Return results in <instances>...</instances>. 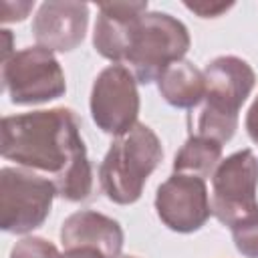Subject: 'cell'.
Returning a JSON list of instances; mask_svg holds the SVG:
<instances>
[{
  "label": "cell",
  "instance_id": "cell-7",
  "mask_svg": "<svg viewBox=\"0 0 258 258\" xmlns=\"http://www.w3.org/2000/svg\"><path fill=\"white\" fill-rule=\"evenodd\" d=\"M258 157L242 149L220 161L212 175V214L226 226H234L258 214Z\"/></svg>",
  "mask_w": 258,
  "mask_h": 258
},
{
  "label": "cell",
  "instance_id": "cell-8",
  "mask_svg": "<svg viewBox=\"0 0 258 258\" xmlns=\"http://www.w3.org/2000/svg\"><path fill=\"white\" fill-rule=\"evenodd\" d=\"M91 115L103 133L117 137L137 125V79L125 64H111L97 75L91 89Z\"/></svg>",
  "mask_w": 258,
  "mask_h": 258
},
{
  "label": "cell",
  "instance_id": "cell-17",
  "mask_svg": "<svg viewBox=\"0 0 258 258\" xmlns=\"http://www.w3.org/2000/svg\"><path fill=\"white\" fill-rule=\"evenodd\" d=\"M34 2H2V22L24 20L26 14L32 10Z\"/></svg>",
  "mask_w": 258,
  "mask_h": 258
},
{
  "label": "cell",
  "instance_id": "cell-21",
  "mask_svg": "<svg viewBox=\"0 0 258 258\" xmlns=\"http://www.w3.org/2000/svg\"><path fill=\"white\" fill-rule=\"evenodd\" d=\"M119 258H137V256H119Z\"/></svg>",
  "mask_w": 258,
  "mask_h": 258
},
{
  "label": "cell",
  "instance_id": "cell-10",
  "mask_svg": "<svg viewBox=\"0 0 258 258\" xmlns=\"http://www.w3.org/2000/svg\"><path fill=\"white\" fill-rule=\"evenodd\" d=\"M89 6L85 2H42L32 20L38 46L56 52L75 50L87 32Z\"/></svg>",
  "mask_w": 258,
  "mask_h": 258
},
{
  "label": "cell",
  "instance_id": "cell-11",
  "mask_svg": "<svg viewBox=\"0 0 258 258\" xmlns=\"http://www.w3.org/2000/svg\"><path fill=\"white\" fill-rule=\"evenodd\" d=\"M143 14H147V2L101 4L93 32L95 50L115 64L125 62Z\"/></svg>",
  "mask_w": 258,
  "mask_h": 258
},
{
  "label": "cell",
  "instance_id": "cell-9",
  "mask_svg": "<svg viewBox=\"0 0 258 258\" xmlns=\"http://www.w3.org/2000/svg\"><path fill=\"white\" fill-rule=\"evenodd\" d=\"M155 212L173 232L189 234L200 230L212 216L206 179L191 173L169 175L157 187Z\"/></svg>",
  "mask_w": 258,
  "mask_h": 258
},
{
  "label": "cell",
  "instance_id": "cell-16",
  "mask_svg": "<svg viewBox=\"0 0 258 258\" xmlns=\"http://www.w3.org/2000/svg\"><path fill=\"white\" fill-rule=\"evenodd\" d=\"M10 258H60V254L52 242L40 236H28L12 246Z\"/></svg>",
  "mask_w": 258,
  "mask_h": 258
},
{
  "label": "cell",
  "instance_id": "cell-6",
  "mask_svg": "<svg viewBox=\"0 0 258 258\" xmlns=\"http://www.w3.org/2000/svg\"><path fill=\"white\" fill-rule=\"evenodd\" d=\"M2 83L14 105L48 103L67 91L60 62L42 46H26L2 60Z\"/></svg>",
  "mask_w": 258,
  "mask_h": 258
},
{
  "label": "cell",
  "instance_id": "cell-18",
  "mask_svg": "<svg viewBox=\"0 0 258 258\" xmlns=\"http://www.w3.org/2000/svg\"><path fill=\"white\" fill-rule=\"evenodd\" d=\"M234 4H191V2H185V8L200 14L202 18H216L220 16L222 12L230 10Z\"/></svg>",
  "mask_w": 258,
  "mask_h": 258
},
{
  "label": "cell",
  "instance_id": "cell-12",
  "mask_svg": "<svg viewBox=\"0 0 258 258\" xmlns=\"http://www.w3.org/2000/svg\"><path fill=\"white\" fill-rule=\"evenodd\" d=\"M60 242L64 248H95L105 258H119L123 248V228L117 220L105 214L79 210L62 222Z\"/></svg>",
  "mask_w": 258,
  "mask_h": 258
},
{
  "label": "cell",
  "instance_id": "cell-19",
  "mask_svg": "<svg viewBox=\"0 0 258 258\" xmlns=\"http://www.w3.org/2000/svg\"><path fill=\"white\" fill-rule=\"evenodd\" d=\"M246 131H248L250 139L258 145V97L254 99V103L248 109V115H246Z\"/></svg>",
  "mask_w": 258,
  "mask_h": 258
},
{
  "label": "cell",
  "instance_id": "cell-5",
  "mask_svg": "<svg viewBox=\"0 0 258 258\" xmlns=\"http://www.w3.org/2000/svg\"><path fill=\"white\" fill-rule=\"evenodd\" d=\"M56 187L52 179L20 169H0V228L8 234H26L44 224Z\"/></svg>",
  "mask_w": 258,
  "mask_h": 258
},
{
  "label": "cell",
  "instance_id": "cell-1",
  "mask_svg": "<svg viewBox=\"0 0 258 258\" xmlns=\"http://www.w3.org/2000/svg\"><path fill=\"white\" fill-rule=\"evenodd\" d=\"M0 153L32 171L52 175L56 196L83 202L93 194V167L73 109L54 107L2 119Z\"/></svg>",
  "mask_w": 258,
  "mask_h": 258
},
{
  "label": "cell",
  "instance_id": "cell-2",
  "mask_svg": "<svg viewBox=\"0 0 258 258\" xmlns=\"http://www.w3.org/2000/svg\"><path fill=\"white\" fill-rule=\"evenodd\" d=\"M161 159L163 147L155 131L145 123L133 125L111 143L101 161L99 181L105 196L119 206L135 204Z\"/></svg>",
  "mask_w": 258,
  "mask_h": 258
},
{
  "label": "cell",
  "instance_id": "cell-20",
  "mask_svg": "<svg viewBox=\"0 0 258 258\" xmlns=\"http://www.w3.org/2000/svg\"><path fill=\"white\" fill-rule=\"evenodd\" d=\"M60 258H105L99 250L95 248H67Z\"/></svg>",
  "mask_w": 258,
  "mask_h": 258
},
{
  "label": "cell",
  "instance_id": "cell-14",
  "mask_svg": "<svg viewBox=\"0 0 258 258\" xmlns=\"http://www.w3.org/2000/svg\"><path fill=\"white\" fill-rule=\"evenodd\" d=\"M220 161H222V143L196 133L189 135L187 141L181 145V149L175 153L173 171L208 177L214 175Z\"/></svg>",
  "mask_w": 258,
  "mask_h": 258
},
{
  "label": "cell",
  "instance_id": "cell-13",
  "mask_svg": "<svg viewBox=\"0 0 258 258\" xmlns=\"http://www.w3.org/2000/svg\"><path fill=\"white\" fill-rule=\"evenodd\" d=\"M157 89L165 103L177 109H191L206 97L204 71L196 69L189 60L169 64L157 79Z\"/></svg>",
  "mask_w": 258,
  "mask_h": 258
},
{
  "label": "cell",
  "instance_id": "cell-4",
  "mask_svg": "<svg viewBox=\"0 0 258 258\" xmlns=\"http://www.w3.org/2000/svg\"><path fill=\"white\" fill-rule=\"evenodd\" d=\"M189 44V32L181 20L167 12H147L137 26L125 62L137 83L149 85L169 64L181 60Z\"/></svg>",
  "mask_w": 258,
  "mask_h": 258
},
{
  "label": "cell",
  "instance_id": "cell-15",
  "mask_svg": "<svg viewBox=\"0 0 258 258\" xmlns=\"http://www.w3.org/2000/svg\"><path fill=\"white\" fill-rule=\"evenodd\" d=\"M232 238L238 252L246 258H258V214L232 226Z\"/></svg>",
  "mask_w": 258,
  "mask_h": 258
},
{
  "label": "cell",
  "instance_id": "cell-3",
  "mask_svg": "<svg viewBox=\"0 0 258 258\" xmlns=\"http://www.w3.org/2000/svg\"><path fill=\"white\" fill-rule=\"evenodd\" d=\"M206 105L198 119V135L226 143L238 129V113L256 85L254 69L240 56H218L204 69Z\"/></svg>",
  "mask_w": 258,
  "mask_h": 258
}]
</instances>
